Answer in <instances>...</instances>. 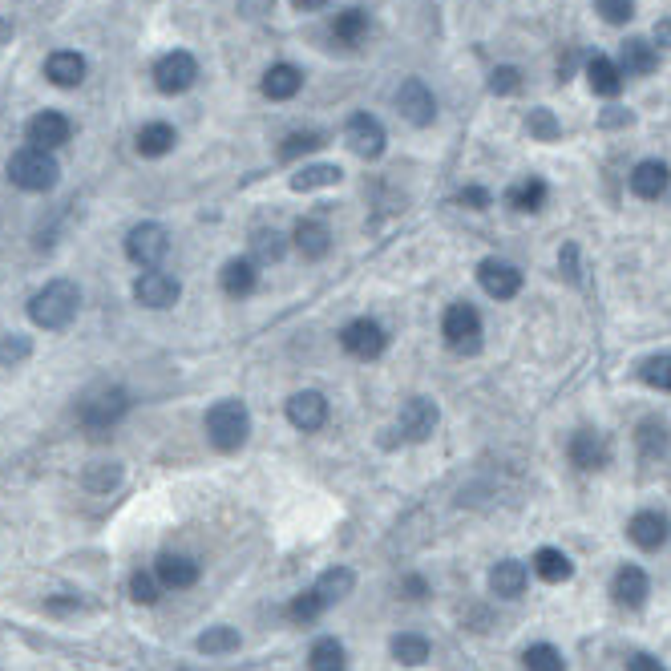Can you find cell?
I'll return each instance as SVG.
<instances>
[{
	"label": "cell",
	"mask_w": 671,
	"mask_h": 671,
	"mask_svg": "<svg viewBox=\"0 0 671 671\" xmlns=\"http://www.w3.org/2000/svg\"><path fill=\"white\" fill-rule=\"evenodd\" d=\"M340 344H344V352H348V356H356V360H376L380 352H385L389 336H385V328H380L376 320L360 316V320L344 324V332H340Z\"/></svg>",
	"instance_id": "8"
},
{
	"label": "cell",
	"mask_w": 671,
	"mask_h": 671,
	"mask_svg": "<svg viewBox=\"0 0 671 671\" xmlns=\"http://www.w3.org/2000/svg\"><path fill=\"white\" fill-rule=\"evenodd\" d=\"M635 445H639V457L643 461H659L667 449H671V425L663 417H643L635 425Z\"/></svg>",
	"instance_id": "22"
},
{
	"label": "cell",
	"mask_w": 671,
	"mask_h": 671,
	"mask_svg": "<svg viewBox=\"0 0 671 671\" xmlns=\"http://www.w3.org/2000/svg\"><path fill=\"white\" fill-rule=\"evenodd\" d=\"M29 146H37V150H57V146H65L69 138H73V122L65 118V114H57V110H41L33 122H29Z\"/></svg>",
	"instance_id": "14"
},
{
	"label": "cell",
	"mask_w": 671,
	"mask_h": 671,
	"mask_svg": "<svg viewBox=\"0 0 671 671\" xmlns=\"http://www.w3.org/2000/svg\"><path fill=\"white\" fill-rule=\"evenodd\" d=\"M174 142H178V134L166 122H150V126L138 130V154L142 158H162V154L174 150Z\"/></svg>",
	"instance_id": "31"
},
{
	"label": "cell",
	"mask_w": 671,
	"mask_h": 671,
	"mask_svg": "<svg viewBox=\"0 0 671 671\" xmlns=\"http://www.w3.org/2000/svg\"><path fill=\"white\" fill-rule=\"evenodd\" d=\"M352 587H356V574H352L348 566H332V570H324L320 579H316V591H320L324 603H340V599H348Z\"/></svg>",
	"instance_id": "34"
},
{
	"label": "cell",
	"mask_w": 671,
	"mask_h": 671,
	"mask_svg": "<svg viewBox=\"0 0 671 671\" xmlns=\"http://www.w3.org/2000/svg\"><path fill=\"white\" fill-rule=\"evenodd\" d=\"M247 433H251V413H247L243 401H219V405H211V413H207V437H211V445L219 453L243 449Z\"/></svg>",
	"instance_id": "3"
},
{
	"label": "cell",
	"mask_w": 671,
	"mask_h": 671,
	"mask_svg": "<svg viewBox=\"0 0 671 671\" xmlns=\"http://www.w3.org/2000/svg\"><path fill=\"white\" fill-rule=\"evenodd\" d=\"M308 667L312 671H348V655H344V643L324 635L312 643V655H308Z\"/></svg>",
	"instance_id": "32"
},
{
	"label": "cell",
	"mask_w": 671,
	"mask_h": 671,
	"mask_svg": "<svg viewBox=\"0 0 671 671\" xmlns=\"http://www.w3.org/2000/svg\"><path fill=\"white\" fill-rule=\"evenodd\" d=\"M667 186H671V170H667V162H659V158H643V162H635V170H631V190H635L639 199L655 203V199L667 195Z\"/></svg>",
	"instance_id": "17"
},
{
	"label": "cell",
	"mask_w": 671,
	"mask_h": 671,
	"mask_svg": "<svg viewBox=\"0 0 671 671\" xmlns=\"http://www.w3.org/2000/svg\"><path fill=\"white\" fill-rule=\"evenodd\" d=\"M271 5H275V0H239V9L247 17H263V13H271Z\"/></svg>",
	"instance_id": "52"
},
{
	"label": "cell",
	"mask_w": 671,
	"mask_h": 671,
	"mask_svg": "<svg viewBox=\"0 0 671 671\" xmlns=\"http://www.w3.org/2000/svg\"><path fill=\"white\" fill-rule=\"evenodd\" d=\"M627 538H631L639 550H659V546H667V538H671V518L659 514V510H639V514L627 522Z\"/></svg>",
	"instance_id": "15"
},
{
	"label": "cell",
	"mask_w": 671,
	"mask_h": 671,
	"mask_svg": "<svg viewBox=\"0 0 671 671\" xmlns=\"http://www.w3.org/2000/svg\"><path fill=\"white\" fill-rule=\"evenodd\" d=\"M389 651H393V659L397 663H405V667H421L425 659H429V639L425 635H413V631H405V635H397L393 643H389Z\"/></svg>",
	"instance_id": "36"
},
{
	"label": "cell",
	"mask_w": 671,
	"mask_h": 671,
	"mask_svg": "<svg viewBox=\"0 0 671 671\" xmlns=\"http://www.w3.org/2000/svg\"><path fill=\"white\" fill-rule=\"evenodd\" d=\"M45 77H49L53 85H61V89H73V85L85 81V57L73 53V49H57V53L45 61Z\"/></svg>",
	"instance_id": "25"
},
{
	"label": "cell",
	"mask_w": 671,
	"mask_h": 671,
	"mask_svg": "<svg viewBox=\"0 0 671 671\" xmlns=\"http://www.w3.org/2000/svg\"><path fill=\"white\" fill-rule=\"evenodd\" d=\"M526 566L518 562V558H502L494 570H490V591L498 595V599H518L522 591H526Z\"/></svg>",
	"instance_id": "26"
},
{
	"label": "cell",
	"mask_w": 671,
	"mask_h": 671,
	"mask_svg": "<svg viewBox=\"0 0 671 671\" xmlns=\"http://www.w3.org/2000/svg\"><path fill=\"white\" fill-rule=\"evenodd\" d=\"M587 81H591V89L599 93V98H619V89H623L619 65H615L611 57H603V53H595V57L587 61Z\"/></svg>",
	"instance_id": "29"
},
{
	"label": "cell",
	"mask_w": 671,
	"mask_h": 671,
	"mask_svg": "<svg viewBox=\"0 0 671 671\" xmlns=\"http://www.w3.org/2000/svg\"><path fill=\"white\" fill-rule=\"evenodd\" d=\"M595 9L607 25H627L635 17V0H595Z\"/></svg>",
	"instance_id": "46"
},
{
	"label": "cell",
	"mask_w": 671,
	"mask_h": 671,
	"mask_svg": "<svg viewBox=\"0 0 671 671\" xmlns=\"http://www.w3.org/2000/svg\"><path fill=\"white\" fill-rule=\"evenodd\" d=\"M397 110H401L413 126H433V118H437V98L429 93V85H425L421 77H409V81H401V89H397Z\"/></svg>",
	"instance_id": "10"
},
{
	"label": "cell",
	"mask_w": 671,
	"mask_h": 671,
	"mask_svg": "<svg viewBox=\"0 0 671 671\" xmlns=\"http://www.w3.org/2000/svg\"><path fill=\"white\" fill-rule=\"evenodd\" d=\"M324 146V134H316V130H296V134H287L283 138V146H279V158H300V154H312V150H320Z\"/></svg>",
	"instance_id": "42"
},
{
	"label": "cell",
	"mask_w": 671,
	"mask_h": 671,
	"mask_svg": "<svg viewBox=\"0 0 671 671\" xmlns=\"http://www.w3.org/2000/svg\"><path fill=\"white\" fill-rule=\"evenodd\" d=\"M603 126H631V114H627V110H607V114H603Z\"/></svg>",
	"instance_id": "54"
},
{
	"label": "cell",
	"mask_w": 671,
	"mask_h": 671,
	"mask_svg": "<svg viewBox=\"0 0 671 671\" xmlns=\"http://www.w3.org/2000/svg\"><path fill=\"white\" fill-rule=\"evenodd\" d=\"M639 376L647 380L651 389H659V393H671V352L647 356V360L639 364Z\"/></svg>",
	"instance_id": "41"
},
{
	"label": "cell",
	"mask_w": 671,
	"mask_h": 671,
	"mask_svg": "<svg viewBox=\"0 0 671 671\" xmlns=\"http://www.w3.org/2000/svg\"><path fill=\"white\" fill-rule=\"evenodd\" d=\"M566 453H570V465H574V469H583V473L603 469V465H607V457H611L607 437H603V433H595V429H579V433H574V437H570V445H566Z\"/></svg>",
	"instance_id": "13"
},
{
	"label": "cell",
	"mask_w": 671,
	"mask_h": 671,
	"mask_svg": "<svg viewBox=\"0 0 671 671\" xmlns=\"http://www.w3.org/2000/svg\"><path fill=\"white\" fill-rule=\"evenodd\" d=\"M219 283H223V292H227L231 300H247V296L255 292V283H259L255 259H231V263H223Z\"/></svg>",
	"instance_id": "24"
},
{
	"label": "cell",
	"mask_w": 671,
	"mask_h": 671,
	"mask_svg": "<svg viewBox=\"0 0 671 671\" xmlns=\"http://www.w3.org/2000/svg\"><path fill=\"white\" fill-rule=\"evenodd\" d=\"M239 631L235 627H207L199 639H195V647L203 651V655H231V651H239Z\"/></svg>",
	"instance_id": "37"
},
{
	"label": "cell",
	"mask_w": 671,
	"mask_h": 671,
	"mask_svg": "<svg viewBox=\"0 0 671 671\" xmlns=\"http://www.w3.org/2000/svg\"><path fill=\"white\" fill-rule=\"evenodd\" d=\"M401 595L409 603H421V599H429V583L421 579V574H405V579H401Z\"/></svg>",
	"instance_id": "50"
},
{
	"label": "cell",
	"mask_w": 671,
	"mask_h": 671,
	"mask_svg": "<svg viewBox=\"0 0 671 671\" xmlns=\"http://www.w3.org/2000/svg\"><path fill=\"white\" fill-rule=\"evenodd\" d=\"M324 599H320V591L312 587V591H304V595H296L292 599V607H287V619H292V623H300V627H308V623H316L320 615H324Z\"/></svg>",
	"instance_id": "40"
},
{
	"label": "cell",
	"mask_w": 671,
	"mask_h": 671,
	"mask_svg": "<svg viewBox=\"0 0 671 671\" xmlns=\"http://www.w3.org/2000/svg\"><path fill=\"white\" fill-rule=\"evenodd\" d=\"M546 182L542 178H522L518 186H510V195H506V203L518 211V215H534V211H542L546 207Z\"/></svg>",
	"instance_id": "30"
},
{
	"label": "cell",
	"mask_w": 671,
	"mask_h": 671,
	"mask_svg": "<svg viewBox=\"0 0 671 671\" xmlns=\"http://www.w3.org/2000/svg\"><path fill=\"white\" fill-rule=\"evenodd\" d=\"M300 89H304V73H300L296 65H287V61H279V65H271V69L263 73V93H267L271 102L296 98Z\"/></svg>",
	"instance_id": "23"
},
{
	"label": "cell",
	"mask_w": 671,
	"mask_h": 671,
	"mask_svg": "<svg viewBox=\"0 0 671 671\" xmlns=\"http://www.w3.org/2000/svg\"><path fill=\"white\" fill-rule=\"evenodd\" d=\"M534 574L542 583H570L574 579V562H570V554H562L558 546H542L538 554H534Z\"/></svg>",
	"instance_id": "28"
},
{
	"label": "cell",
	"mask_w": 671,
	"mask_h": 671,
	"mask_svg": "<svg viewBox=\"0 0 671 671\" xmlns=\"http://www.w3.org/2000/svg\"><path fill=\"white\" fill-rule=\"evenodd\" d=\"M332 37L340 41V45H360L364 37H368V13L364 9H344V13H336V21H332Z\"/></svg>",
	"instance_id": "35"
},
{
	"label": "cell",
	"mask_w": 671,
	"mask_h": 671,
	"mask_svg": "<svg viewBox=\"0 0 671 671\" xmlns=\"http://www.w3.org/2000/svg\"><path fill=\"white\" fill-rule=\"evenodd\" d=\"M348 146L360 154V158H380V154H385V126H380L372 114H352L348 118Z\"/></svg>",
	"instance_id": "16"
},
{
	"label": "cell",
	"mask_w": 671,
	"mask_h": 671,
	"mask_svg": "<svg viewBox=\"0 0 671 671\" xmlns=\"http://www.w3.org/2000/svg\"><path fill=\"white\" fill-rule=\"evenodd\" d=\"M441 336L457 356H473L482 348V316H477L473 304H449L441 320Z\"/></svg>",
	"instance_id": "5"
},
{
	"label": "cell",
	"mask_w": 671,
	"mask_h": 671,
	"mask_svg": "<svg viewBox=\"0 0 671 671\" xmlns=\"http://www.w3.org/2000/svg\"><path fill=\"white\" fill-rule=\"evenodd\" d=\"M526 126H530V134H534L538 142H554V138H558V122H554L550 110H530Z\"/></svg>",
	"instance_id": "47"
},
{
	"label": "cell",
	"mask_w": 671,
	"mask_h": 671,
	"mask_svg": "<svg viewBox=\"0 0 671 671\" xmlns=\"http://www.w3.org/2000/svg\"><path fill=\"white\" fill-rule=\"evenodd\" d=\"M494 199H490V190L486 186H465L461 195H457V207H465V211H486Z\"/></svg>",
	"instance_id": "49"
},
{
	"label": "cell",
	"mask_w": 671,
	"mask_h": 671,
	"mask_svg": "<svg viewBox=\"0 0 671 671\" xmlns=\"http://www.w3.org/2000/svg\"><path fill=\"white\" fill-rule=\"evenodd\" d=\"M292 239H296V247H300L304 259H324V255L332 251V231H328V223H320V219H300Z\"/></svg>",
	"instance_id": "27"
},
{
	"label": "cell",
	"mask_w": 671,
	"mask_h": 671,
	"mask_svg": "<svg viewBox=\"0 0 671 671\" xmlns=\"http://www.w3.org/2000/svg\"><path fill=\"white\" fill-rule=\"evenodd\" d=\"M287 421L304 433H316L328 425V397L316 393V389H304V393H292L287 397Z\"/></svg>",
	"instance_id": "12"
},
{
	"label": "cell",
	"mask_w": 671,
	"mask_h": 671,
	"mask_svg": "<svg viewBox=\"0 0 671 671\" xmlns=\"http://www.w3.org/2000/svg\"><path fill=\"white\" fill-rule=\"evenodd\" d=\"M477 283H482V292L494 300H514L522 292V271L506 259H486L477 267Z\"/></svg>",
	"instance_id": "11"
},
{
	"label": "cell",
	"mask_w": 671,
	"mask_h": 671,
	"mask_svg": "<svg viewBox=\"0 0 671 671\" xmlns=\"http://www.w3.org/2000/svg\"><path fill=\"white\" fill-rule=\"evenodd\" d=\"M118 482H122V465H114V461H93L85 469V486L93 494H110V490H118Z\"/></svg>",
	"instance_id": "38"
},
{
	"label": "cell",
	"mask_w": 671,
	"mask_h": 671,
	"mask_svg": "<svg viewBox=\"0 0 671 671\" xmlns=\"http://www.w3.org/2000/svg\"><path fill=\"white\" fill-rule=\"evenodd\" d=\"M77 304H81L77 283H69V279H53V283H45L41 292L29 300V320H33L37 328H45V332H61V328L73 324Z\"/></svg>",
	"instance_id": "2"
},
{
	"label": "cell",
	"mask_w": 671,
	"mask_h": 671,
	"mask_svg": "<svg viewBox=\"0 0 671 671\" xmlns=\"http://www.w3.org/2000/svg\"><path fill=\"white\" fill-rule=\"evenodd\" d=\"M437 429V405L429 397H409L401 405V433L409 441H429Z\"/></svg>",
	"instance_id": "19"
},
{
	"label": "cell",
	"mask_w": 671,
	"mask_h": 671,
	"mask_svg": "<svg viewBox=\"0 0 671 671\" xmlns=\"http://www.w3.org/2000/svg\"><path fill=\"white\" fill-rule=\"evenodd\" d=\"M9 178L21 186V190H33V195H45V190L57 186L61 178V166L49 150H37V146H25L9 158Z\"/></svg>",
	"instance_id": "4"
},
{
	"label": "cell",
	"mask_w": 671,
	"mask_h": 671,
	"mask_svg": "<svg viewBox=\"0 0 671 671\" xmlns=\"http://www.w3.org/2000/svg\"><path fill=\"white\" fill-rule=\"evenodd\" d=\"M522 667H526V671H566V659H562L558 647H550V643H534V647H526Z\"/></svg>",
	"instance_id": "39"
},
{
	"label": "cell",
	"mask_w": 671,
	"mask_h": 671,
	"mask_svg": "<svg viewBox=\"0 0 671 671\" xmlns=\"http://www.w3.org/2000/svg\"><path fill=\"white\" fill-rule=\"evenodd\" d=\"M292 5L300 9V13H316V9H324L328 0H292Z\"/></svg>",
	"instance_id": "55"
},
{
	"label": "cell",
	"mask_w": 671,
	"mask_h": 671,
	"mask_svg": "<svg viewBox=\"0 0 671 671\" xmlns=\"http://www.w3.org/2000/svg\"><path fill=\"white\" fill-rule=\"evenodd\" d=\"M166 251H170V235H166V227L162 223H138V227H130V235H126V255L138 263V267H158L162 259H166Z\"/></svg>",
	"instance_id": "6"
},
{
	"label": "cell",
	"mask_w": 671,
	"mask_h": 671,
	"mask_svg": "<svg viewBox=\"0 0 671 671\" xmlns=\"http://www.w3.org/2000/svg\"><path fill=\"white\" fill-rule=\"evenodd\" d=\"M619 73L623 77H647L655 65H659V53H655V45L651 41H643V37H627L623 41V49H619Z\"/></svg>",
	"instance_id": "21"
},
{
	"label": "cell",
	"mask_w": 671,
	"mask_h": 671,
	"mask_svg": "<svg viewBox=\"0 0 671 671\" xmlns=\"http://www.w3.org/2000/svg\"><path fill=\"white\" fill-rule=\"evenodd\" d=\"M344 178L340 166L332 162H316V166H304L300 174H292V190H300V195H308V190H324V186H336Z\"/></svg>",
	"instance_id": "33"
},
{
	"label": "cell",
	"mask_w": 671,
	"mask_h": 671,
	"mask_svg": "<svg viewBox=\"0 0 671 671\" xmlns=\"http://www.w3.org/2000/svg\"><path fill=\"white\" fill-rule=\"evenodd\" d=\"M518 89H522V73L514 65H498L490 73V93H498V98H510V93H518Z\"/></svg>",
	"instance_id": "45"
},
{
	"label": "cell",
	"mask_w": 671,
	"mask_h": 671,
	"mask_svg": "<svg viewBox=\"0 0 671 671\" xmlns=\"http://www.w3.org/2000/svg\"><path fill=\"white\" fill-rule=\"evenodd\" d=\"M158 591H162L158 574H150V570H134V574H130V599H134V603L154 607V603H158Z\"/></svg>",
	"instance_id": "43"
},
{
	"label": "cell",
	"mask_w": 671,
	"mask_h": 671,
	"mask_svg": "<svg viewBox=\"0 0 671 671\" xmlns=\"http://www.w3.org/2000/svg\"><path fill=\"white\" fill-rule=\"evenodd\" d=\"M199 81V61L190 57V53H182V49H174V53H166V57H158V65H154V85L162 89V93H186L190 85Z\"/></svg>",
	"instance_id": "7"
},
{
	"label": "cell",
	"mask_w": 671,
	"mask_h": 671,
	"mask_svg": "<svg viewBox=\"0 0 671 671\" xmlns=\"http://www.w3.org/2000/svg\"><path fill=\"white\" fill-rule=\"evenodd\" d=\"M251 251H255L259 263H275V259H283V235L279 231H255Z\"/></svg>",
	"instance_id": "44"
},
{
	"label": "cell",
	"mask_w": 671,
	"mask_h": 671,
	"mask_svg": "<svg viewBox=\"0 0 671 671\" xmlns=\"http://www.w3.org/2000/svg\"><path fill=\"white\" fill-rule=\"evenodd\" d=\"M651 37H655V45H663V49H671V17H663V21H655V29H651Z\"/></svg>",
	"instance_id": "53"
},
{
	"label": "cell",
	"mask_w": 671,
	"mask_h": 671,
	"mask_svg": "<svg viewBox=\"0 0 671 671\" xmlns=\"http://www.w3.org/2000/svg\"><path fill=\"white\" fill-rule=\"evenodd\" d=\"M627 671H663V663H659L655 655H643V651H639V655L627 659Z\"/></svg>",
	"instance_id": "51"
},
{
	"label": "cell",
	"mask_w": 671,
	"mask_h": 671,
	"mask_svg": "<svg viewBox=\"0 0 671 671\" xmlns=\"http://www.w3.org/2000/svg\"><path fill=\"white\" fill-rule=\"evenodd\" d=\"M154 574H158V583L166 591H186V587L199 583V562L186 558V554H162L154 562Z\"/></svg>",
	"instance_id": "20"
},
{
	"label": "cell",
	"mask_w": 671,
	"mask_h": 671,
	"mask_svg": "<svg viewBox=\"0 0 671 671\" xmlns=\"http://www.w3.org/2000/svg\"><path fill=\"white\" fill-rule=\"evenodd\" d=\"M130 413V393L118 389V385H98V389H89L81 401H77V425L93 437V441H102L110 437V429Z\"/></svg>",
	"instance_id": "1"
},
{
	"label": "cell",
	"mask_w": 671,
	"mask_h": 671,
	"mask_svg": "<svg viewBox=\"0 0 671 671\" xmlns=\"http://www.w3.org/2000/svg\"><path fill=\"white\" fill-rule=\"evenodd\" d=\"M178 296H182V283H178L174 275L158 271V267L142 271V275H138V283H134V300H138L142 308H154V312L170 308Z\"/></svg>",
	"instance_id": "9"
},
{
	"label": "cell",
	"mask_w": 671,
	"mask_h": 671,
	"mask_svg": "<svg viewBox=\"0 0 671 671\" xmlns=\"http://www.w3.org/2000/svg\"><path fill=\"white\" fill-rule=\"evenodd\" d=\"M647 595H651V583H647V574H643L639 566H619V570H615V579H611V599H615L619 607L635 611V607L647 603Z\"/></svg>",
	"instance_id": "18"
},
{
	"label": "cell",
	"mask_w": 671,
	"mask_h": 671,
	"mask_svg": "<svg viewBox=\"0 0 671 671\" xmlns=\"http://www.w3.org/2000/svg\"><path fill=\"white\" fill-rule=\"evenodd\" d=\"M33 352V344L25 336H0V364H17Z\"/></svg>",
	"instance_id": "48"
}]
</instances>
